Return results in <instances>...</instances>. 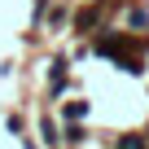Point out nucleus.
<instances>
[{"mask_svg": "<svg viewBox=\"0 0 149 149\" xmlns=\"http://www.w3.org/2000/svg\"><path fill=\"white\" fill-rule=\"evenodd\" d=\"M118 149H149V145H145L140 136H123V140H118Z\"/></svg>", "mask_w": 149, "mask_h": 149, "instance_id": "obj_4", "label": "nucleus"}, {"mask_svg": "<svg viewBox=\"0 0 149 149\" xmlns=\"http://www.w3.org/2000/svg\"><path fill=\"white\" fill-rule=\"evenodd\" d=\"M127 22H132L136 31H140V26H149V9H140V5H136V9L127 13Z\"/></svg>", "mask_w": 149, "mask_h": 149, "instance_id": "obj_1", "label": "nucleus"}, {"mask_svg": "<svg viewBox=\"0 0 149 149\" xmlns=\"http://www.w3.org/2000/svg\"><path fill=\"white\" fill-rule=\"evenodd\" d=\"M40 132H44V145H57V127H53V118H44Z\"/></svg>", "mask_w": 149, "mask_h": 149, "instance_id": "obj_3", "label": "nucleus"}, {"mask_svg": "<svg viewBox=\"0 0 149 149\" xmlns=\"http://www.w3.org/2000/svg\"><path fill=\"white\" fill-rule=\"evenodd\" d=\"M84 114H88L84 101H70V105H66V118H84Z\"/></svg>", "mask_w": 149, "mask_h": 149, "instance_id": "obj_2", "label": "nucleus"}]
</instances>
